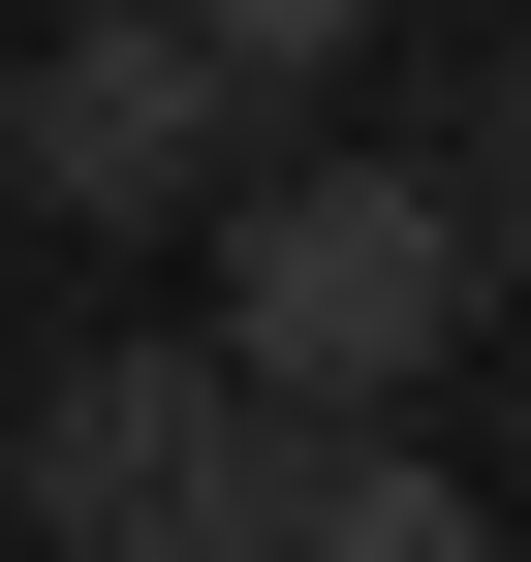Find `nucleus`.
I'll list each match as a JSON object with an SVG mask.
<instances>
[{
  "instance_id": "f257e3e1",
  "label": "nucleus",
  "mask_w": 531,
  "mask_h": 562,
  "mask_svg": "<svg viewBox=\"0 0 531 562\" xmlns=\"http://www.w3.org/2000/svg\"><path fill=\"white\" fill-rule=\"evenodd\" d=\"M470 188L438 157H282L250 125L219 157V375L250 406H438V344H470Z\"/></svg>"
},
{
  "instance_id": "f03ea898",
  "label": "nucleus",
  "mask_w": 531,
  "mask_h": 562,
  "mask_svg": "<svg viewBox=\"0 0 531 562\" xmlns=\"http://www.w3.org/2000/svg\"><path fill=\"white\" fill-rule=\"evenodd\" d=\"M250 63L188 32V0H63L32 32V94H0V188H32V220H219V157H250Z\"/></svg>"
},
{
  "instance_id": "7ed1b4c3",
  "label": "nucleus",
  "mask_w": 531,
  "mask_h": 562,
  "mask_svg": "<svg viewBox=\"0 0 531 562\" xmlns=\"http://www.w3.org/2000/svg\"><path fill=\"white\" fill-rule=\"evenodd\" d=\"M219 469H250V375L219 344H63V375L0 406V531L32 562H188Z\"/></svg>"
},
{
  "instance_id": "20e7f679",
  "label": "nucleus",
  "mask_w": 531,
  "mask_h": 562,
  "mask_svg": "<svg viewBox=\"0 0 531 562\" xmlns=\"http://www.w3.org/2000/svg\"><path fill=\"white\" fill-rule=\"evenodd\" d=\"M188 562H500V501L407 406H250V469L188 501Z\"/></svg>"
},
{
  "instance_id": "39448f33",
  "label": "nucleus",
  "mask_w": 531,
  "mask_h": 562,
  "mask_svg": "<svg viewBox=\"0 0 531 562\" xmlns=\"http://www.w3.org/2000/svg\"><path fill=\"white\" fill-rule=\"evenodd\" d=\"M438 188H470V281H531V32L470 63V125H438Z\"/></svg>"
},
{
  "instance_id": "423d86ee",
  "label": "nucleus",
  "mask_w": 531,
  "mask_h": 562,
  "mask_svg": "<svg viewBox=\"0 0 531 562\" xmlns=\"http://www.w3.org/2000/svg\"><path fill=\"white\" fill-rule=\"evenodd\" d=\"M188 32H219L250 94H313V63H375V32H407V0H188Z\"/></svg>"
},
{
  "instance_id": "0eeeda50",
  "label": "nucleus",
  "mask_w": 531,
  "mask_h": 562,
  "mask_svg": "<svg viewBox=\"0 0 531 562\" xmlns=\"http://www.w3.org/2000/svg\"><path fill=\"white\" fill-rule=\"evenodd\" d=\"M0 562H32V531H0Z\"/></svg>"
}]
</instances>
